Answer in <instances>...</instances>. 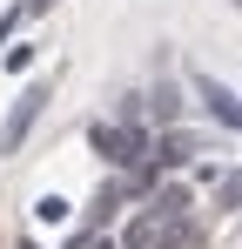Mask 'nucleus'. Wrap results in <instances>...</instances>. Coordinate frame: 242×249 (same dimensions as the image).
Segmentation results:
<instances>
[{"label": "nucleus", "instance_id": "f257e3e1", "mask_svg": "<svg viewBox=\"0 0 242 249\" xmlns=\"http://www.w3.org/2000/svg\"><path fill=\"white\" fill-rule=\"evenodd\" d=\"M87 142H94L101 162H115V168H141V155H148V135L141 128H115V122H101Z\"/></svg>", "mask_w": 242, "mask_h": 249}, {"label": "nucleus", "instance_id": "f03ea898", "mask_svg": "<svg viewBox=\"0 0 242 249\" xmlns=\"http://www.w3.org/2000/svg\"><path fill=\"white\" fill-rule=\"evenodd\" d=\"M40 101H47V88H27V94L14 101V115H7V128H0V155H14V148L27 142V128H34V115H40Z\"/></svg>", "mask_w": 242, "mask_h": 249}, {"label": "nucleus", "instance_id": "7ed1b4c3", "mask_svg": "<svg viewBox=\"0 0 242 249\" xmlns=\"http://www.w3.org/2000/svg\"><path fill=\"white\" fill-rule=\"evenodd\" d=\"M195 94L208 101V115H215L222 128H242V101H236V94H229L222 81H215V74H195Z\"/></svg>", "mask_w": 242, "mask_h": 249}, {"label": "nucleus", "instance_id": "20e7f679", "mask_svg": "<svg viewBox=\"0 0 242 249\" xmlns=\"http://www.w3.org/2000/svg\"><path fill=\"white\" fill-rule=\"evenodd\" d=\"M195 155V135H161V162H189Z\"/></svg>", "mask_w": 242, "mask_h": 249}, {"label": "nucleus", "instance_id": "39448f33", "mask_svg": "<svg viewBox=\"0 0 242 249\" xmlns=\"http://www.w3.org/2000/svg\"><path fill=\"white\" fill-rule=\"evenodd\" d=\"M34 215H40V222H68V202H61V196H40Z\"/></svg>", "mask_w": 242, "mask_h": 249}, {"label": "nucleus", "instance_id": "423d86ee", "mask_svg": "<svg viewBox=\"0 0 242 249\" xmlns=\"http://www.w3.org/2000/svg\"><path fill=\"white\" fill-rule=\"evenodd\" d=\"M242 202V175H229V182H222V209H236Z\"/></svg>", "mask_w": 242, "mask_h": 249}, {"label": "nucleus", "instance_id": "0eeeda50", "mask_svg": "<svg viewBox=\"0 0 242 249\" xmlns=\"http://www.w3.org/2000/svg\"><path fill=\"white\" fill-rule=\"evenodd\" d=\"M47 7H54V0H27V7H20V14H47Z\"/></svg>", "mask_w": 242, "mask_h": 249}, {"label": "nucleus", "instance_id": "6e6552de", "mask_svg": "<svg viewBox=\"0 0 242 249\" xmlns=\"http://www.w3.org/2000/svg\"><path fill=\"white\" fill-rule=\"evenodd\" d=\"M20 249H34V243H20Z\"/></svg>", "mask_w": 242, "mask_h": 249}, {"label": "nucleus", "instance_id": "1a4fd4ad", "mask_svg": "<svg viewBox=\"0 0 242 249\" xmlns=\"http://www.w3.org/2000/svg\"><path fill=\"white\" fill-rule=\"evenodd\" d=\"M236 7H242V0H236Z\"/></svg>", "mask_w": 242, "mask_h": 249}]
</instances>
